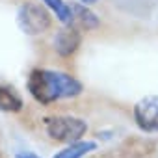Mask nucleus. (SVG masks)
<instances>
[{
    "label": "nucleus",
    "mask_w": 158,
    "mask_h": 158,
    "mask_svg": "<svg viewBox=\"0 0 158 158\" xmlns=\"http://www.w3.org/2000/svg\"><path fill=\"white\" fill-rule=\"evenodd\" d=\"M71 13H73V23H78L86 30L95 28L99 24V19L95 17V13H91L86 6H71Z\"/></svg>",
    "instance_id": "obj_8"
},
{
    "label": "nucleus",
    "mask_w": 158,
    "mask_h": 158,
    "mask_svg": "<svg viewBox=\"0 0 158 158\" xmlns=\"http://www.w3.org/2000/svg\"><path fill=\"white\" fill-rule=\"evenodd\" d=\"M45 128H47V134L52 139H56V141L76 143L78 139L86 134L88 125H86V121L78 119V117L60 115V117H48V119H45Z\"/></svg>",
    "instance_id": "obj_2"
},
{
    "label": "nucleus",
    "mask_w": 158,
    "mask_h": 158,
    "mask_svg": "<svg viewBox=\"0 0 158 158\" xmlns=\"http://www.w3.org/2000/svg\"><path fill=\"white\" fill-rule=\"evenodd\" d=\"M17 24L24 34L37 35V34H43L50 26V17L41 6L26 2L17 11Z\"/></svg>",
    "instance_id": "obj_3"
},
{
    "label": "nucleus",
    "mask_w": 158,
    "mask_h": 158,
    "mask_svg": "<svg viewBox=\"0 0 158 158\" xmlns=\"http://www.w3.org/2000/svg\"><path fill=\"white\" fill-rule=\"evenodd\" d=\"M28 91L37 102L48 104L60 99H71L80 95L82 84L67 73L35 69L28 76Z\"/></svg>",
    "instance_id": "obj_1"
},
{
    "label": "nucleus",
    "mask_w": 158,
    "mask_h": 158,
    "mask_svg": "<svg viewBox=\"0 0 158 158\" xmlns=\"http://www.w3.org/2000/svg\"><path fill=\"white\" fill-rule=\"evenodd\" d=\"M84 4H93V2H97V0H82Z\"/></svg>",
    "instance_id": "obj_11"
},
{
    "label": "nucleus",
    "mask_w": 158,
    "mask_h": 158,
    "mask_svg": "<svg viewBox=\"0 0 158 158\" xmlns=\"http://www.w3.org/2000/svg\"><path fill=\"white\" fill-rule=\"evenodd\" d=\"M43 2L56 13V17L63 23V24H73V13H71V6H65L63 0H43Z\"/></svg>",
    "instance_id": "obj_9"
},
{
    "label": "nucleus",
    "mask_w": 158,
    "mask_h": 158,
    "mask_svg": "<svg viewBox=\"0 0 158 158\" xmlns=\"http://www.w3.org/2000/svg\"><path fill=\"white\" fill-rule=\"evenodd\" d=\"M23 108V99L10 88H0V110L2 112H19Z\"/></svg>",
    "instance_id": "obj_7"
},
{
    "label": "nucleus",
    "mask_w": 158,
    "mask_h": 158,
    "mask_svg": "<svg viewBox=\"0 0 158 158\" xmlns=\"http://www.w3.org/2000/svg\"><path fill=\"white\" fill-rule=\"evenodd\" d=\"M15 158H39V156H35L34 152H19Z\"/></svg>",
    "instance_id": "obj_10"
},
{
    "label": "nucleus",
    "mask_w": 158,
    "mask_h": 158,
    "mask_svg": "<svg viewBox=\"0 0 158 158\" xmlns=\"http://www.w3.org/2000/svg\"><path fill=\"white\" fill-rule=\"evenodd\" d=\"M80 41H82V37H80V34H78V30H74V28L60 30L56 34V37H54V48H56L58 54L69 56V54H73L78 48Z\"/></svg>",
    "instance_id": "obj_5"
},
{
    "label": "nucleus",
    "mask_w": 158,
    "mask_h": 158,
    "mask_svg": "<svg viewBox=\"0 0 158 158\" xmlns=\"http://www.w3.org/2000/svg\"><path fill=\"white\" fill-rule=\"evenodd\" d=\"M134 121L145 132H158V95H147L136 102Z\"/></svg>",
    "instance_id": "obj_4"
},
{
    "label": "nucleus",
    "mask_w": 158,
    "mask_h": 158,
    "mask_svg": "<svg viewBox=\"0 0 158 158\" xmlns=\"http://www.w3.org/2000/svg\"><path fill=\"white\" fill-rule=\"evenodd\" d=\"M95 149H97L95 141H76L65 147L63 151H60L58 154H54V158H82L89 151H95Z\"/></svg>",
    "instance_id": "obj_6"
}]
</instances>
